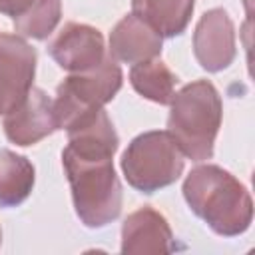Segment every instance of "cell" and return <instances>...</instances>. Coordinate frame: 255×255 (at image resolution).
<instances>
[{
	"label": "cell",
	"mask_w": 255,
	"mask_h": 255,
	"mask_svg": "<svg viewBox=\"0 0 255 255\" xmlns=\"http://www.w3.org/2000/svg\"><path fill=\"white\" fill-rule=\"evenodd\" d=\"M181 191L189 209L221 237L241 235L253 221V199L247 187L219 165L193 167Z\"/></svg>",
	"instance_id": "1"
},
{
	"label": "cell",
	"mask_w": 255,
	"mask_h": 255,
	"mask_svg": "<svg viewBox=\"0 0 255 255\" xmlns=\"http://www.w3.org/2000/svg\"><path fill=\"white\" fill-rule=\"evenodd\" d=\"M62 165L72 189L76 215L90 229L106 227L122 213V183L114 169V157L80 155L68 147Z\"/></svg>",
	"instance_id": "2"
},
{
	"label": "cell",
	"mask_w": 255,
	"mask_h": 255,
	"mask_svg": "<svg viewBox=\"0 0 255 255\" xmlns=\"http://www.w3.org/2000/svg\"><path fill=\"white\" fill-rule=\"evenodd\" d=\"M223 120V104L215 86L195 80L173 94L169 102L167 131L177 139L185 157L205 161L213 157V145Z\"/></svg>",
	"instance_id": "3"
},
{
	"label": "cell",
	"mask_w": 255,
	"mask_h": 255,
	"mask_svg": "<svg viewBox=\"0 0 255 255\" xmlns=\"http://www.w3.org/2000/svg\"><path fill=\"white\" fill-rule=\"evenodd\" d=\"M120 165L126 181L133 189L155 193L179 179L185 155L167 129H151L135 135L128 143Z\"/></svg>",
	"instance_id": "4"
},
{
	"label": "cell",
	"mask_w": 255,
	"mask_h": 255,
	"mask_svg": "<svg viewBox=\"0 0 255 255\" xmlns=\"http://www.w3.org/2000/svg\"><path fill=\"white\" fill-rule=\"evenodd\" d=\"M124 82V74L120 64L106 54L100 66L88 72L70 74L56 90L54 114L58 122V129H66L80 116L104 108L108 102L116 98Z\"/></svg>",
	"instance_id": "5"
},
{
	"label": "cell",
	"mask_w": 255,
	"mask_h": 255,
	"mask_svg": "<svg viewBox=\"0 0 255 255\" xmlns=\"http://www.w3.org/2000/svg\"><path fill=\"white\" fill-rule=\"evenodd\" d=\"M38 54L22 36L0 34V116L8 114L32 88Z\"/></svg>",
	"instance_id": "6"
},
{
	"label": "cell",
	"mask_w": 255,
	"mask_h": 255,
	"mask_svg": "<svg viewBox=\"0 0 255 255\" xmlns=\"http://www.w3.org/2000/svg\"><path fill=\"white\" fill-rule=\"evenodd\" d=\"M2 128L6 137L20 147L42 141L58 129L54 102L44 90L32 88L8 114H4Z\"/></svg>",
	"instance_id": "7"
},
{
	"label": "cell",
	"mask_w": 255,
	"mask_h": 255,
	"mask_svg": "<svg viewBox=\"0 0 255 255\" xmlns=\"http://www.w3.org/2000/svg\"><path fill=\"white\" fill-rule=\"evenodd\" d=\"M52 60L70 74L94 70L106 58L104 36L98 28L80 22H68L48 44Z\"/></svg>",
	"instance_id": "8"
},
{
	"label": "cell",
	"mask_w": 255,
	"mask_h": 255,
	"mask_svg": "<svg viewBox=\"0 0 255 255\" xmlns=\"http://www.w3.org/2000/svg\"><path fill=\"white\" fill-rule=\"evenodd\" d=\"M193 54L207 72H221L235 60V26L223 8L207 10L193 32Z\"/></svg>",
	"instance_id": "9"
},
{
	"label": "cell",
	"mask_w": 255,
	"mask_h": 255,
	"mask_svg": "<svg viewBox=\"0 0 255 255\" xmlns=\"http://www.w3.org/2000/svg\"><path fill=\"white\" fill-rule=\"evenodd\" d=\"M175 251L173 231L167 219L149 205L131 211L122 223V253L159 255Z\"/></svg>",
	"instance_id": "10"
},
{
	"label": "cell",
	"mask_w": 255,
	"mask_h": 255,
	"mask_svg": "<svg viewBox=\"0 0 255 255\" xmlns=\"http://www.w3.org/2000/svg\"><path fill=\"white\" fill-rule=\"evenodd\" d=\"M161 36L133 12L126 14L110 32V56L116 62L139 64L161 54Z\"/></svg>",
	"instance_id": "11"
},
{
	"label": "cell",
	"mask_w": 255,
	"mask_h": 255,
	"mask_svg": "<svg viewBox=\"0 0 255 255\" xmlns=\"http://www.w3.org/2000/svg\"><path fill=\"white\" fill-rule=\"evenodd\" d=\"M195 0H131V12L161 38L181 36L191 20Z\"/></svg>",
	"instance_id": "12"
},
{
	"label": "cell",
	"mask_w": 255,
	"mask_h": 255,
	"mask_svg": "<svg viewBox=\"0 0 255 255\" xmlns=\"http://www.w3.org/2000/svg\"><path fill=\"white\" fill-rule=\"evenodd\" d=\"M36 171L26 155L0 147V207H16L28 199Z\"/></svg>",
	"instance_id": "13"
},
{
	"label": "cell",
	"mask_w": 255,
	"mask_h": 255,
	"mask_svg": "<svg viewBox=\"0 0 255 255\" xmlns=\"http://www.w3.org/2000/svg\"><path fill=\"white\" fill-rule=\"evenodd\" d=\"M129 84L145 100L155 102L159 106H169L175 94L177 76L161 60L155 58L133 64L129 70Z\"/></svg>",
	"instance_id": "14"
},
{
	"label": "cell",
	"mask_w": 255,
	"mask_h": 255,
	"mask_svg": "<svg viewBox=\"0 0 255 255\" xmlns=\"http://www.w3.org/2000/svg\"><path fill=\"white\" fill-rule=\"evenodd\" d=\"M62 18V0H36L32 8L14 20V28L20 36L46 40Z\"/></svg>",
	"instance_id": "15"
},
{
	"label": "cell",
	"mask_w": 255,
	"mask_h": 255,
	"mask_svg": "<svg viewBox=\"0 0 255 255\" xmlns=\"http://www.w3.org/2000/svg\"><path fill=\"white\" fill-rule=\"evenodd\" d=\"M36 0H0V14L10 16L12 20L24 16Z\"/></svg>",
	"instance_id": "16"
},
{
	"label": "cell",
	"mask_w": 255,
	"mask_h": 255,
	"mask_svg": "<svg viewBox=\"0 0 255 255\" xmlns=\"http://www.w3.org/2000/svg\"><path fill=\"white\" fill-rule=\"evenodd\" d=\"M0 243H2V229H0Z\"/></svg>",
	"instance_id": "17"
}]
</instances>
